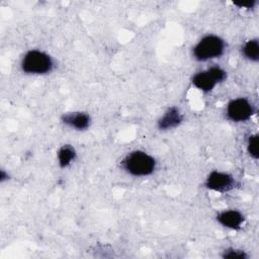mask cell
I'll return each mask as SVG.
<instances>
[{"label": "cell", "mask_w": 259, "mask_h": 259, "mask_svg": "<svg viewBox=\"0 0 259 259\" xmlns=\"http://www.w3.org/2000/svg\"><path fill=\"white\" fill-rule=\"evenodd\" d=\"M57 157L59 166L61 168H67L75 161L77 153L71 145H64L59 149Z\"/></svg>", "instance_id": "obj_10"}, {"label": "cell", "mask_w": 259, "mask_h": 259, "mask_svg": "<svg viewBox=\"0 0 259 259\" xmlns=\"http://www.w3.org/2000/svg\"><path fill=\"white\" fill-rule=\"evenodd\" d=\"M20 68L28 75H46L53 71L54 61L49 54L42 51L30 50L24 54Z\"/></svg>", "instance_id": "obj_2"}, {"label": "cell", "mask_w": 259, "mask_h": 259, "mask_svg": "<svg viewBox=\"0 0 259 259\" xmlns=\"http://www.w3.org/2000/svg\"><path fill=\"white\" fill-rule=\"evenodd\" d=\"M217 221L223 227L230 230H240L245 222V217L238 209H226L218 213Z\"/></svg>", "instance_id": "obj_7"}, {"label": "cell", "mask_w": 259, "mask_h": 259, "mask_svg": "<svg viewBox=\"0 0 259 259\" xmlns=\"http://www.w3.org/2000/svg\"><path fill=\"white\" fill-rule=\"evenodd\" d=\"M204 185L207 189L220 193H225L233 190L237 185V181L233 175L227 172L214 170L207 175Z\"/></svg>", "instance_id": "obj_6"}, {"label": "cell", "mask_w": 259, "mask_h": 259, "mask_svg": "<svg viewBox=\"0 0 259 259\" xmlns=\"http://www.w3.org/2000/svg\"><path fill=\"white\" fill-rule=\"evenodd\" d=\"M233 3H234V5H236L240 8H253L257 2L255 0H251V1H247V2H233Z\"/></svg>", "instance_id": "obj_14"}, {"label": "cell", "mask_w": 259, "mask_h": 259, "mask_svg": "<svg viewBox=\"0 0 259 259\" xmlns=\"http://www.w3.org/2000/svg\"><path fill=\"white\" fill-rule=\"evenodd\" d=\"M223 258L225 259H247L249 256L248 254L240 249L236 248H228L223 253Z\"/></svg>", "instance_id": "obj_13"}, {"label": "cell", "mask_w": 259, "mask_h": 259, "mask_svg": "<svg viewBox=\"0 0 259 259\" xmlns=\"http://www.w3.org/2000/svg\"><path fill=\"white\" fill-rule=\"evenodd\" d=\"M225 49L226 44L222 37L214 34H207L193 47L192 56L196 61L205 62L223 56Z\"/></svg>", "instance_id": "obj_3"}, {"label": "cell", "mask_w": 259, "mask_h": 259, "mask_svg": "<svg viewBox=\"0 0 259 259\" xmlns=\"http://www.w3.org/2000/svg\"><path fill=\"white\" fill-rule=\"evenodd\" d=\"M157 162L153 156L144 151H133L121 161L122 169L130 175L145 177L154 173Z\"/></svg>", "instance_id": "obj_1"}, {"label": "cell", "mask_w": 259, "mask_h": 259, "mask_svg": "<svg viewBox=\"0 0 259 259\" xmlns=\"http://www.w3.org/2000/svg\"><path fill=\"white\" fill-rule=\"evenodd\" d=\"M183 121V115L180 110L175 107H169L158 120V128L160 131H168L177 127Z\"/></svg>", "instance_id": "obj_9"}, {"label": "cell", "mask_w": 259, "mask_h": 259, "mask_svg": "<svg viewBox=\"0 0 259 259\" xmlns=\"http://www.w3.org/2000/svg\"><path fill=\"white\" fill-rule=\"evenodd\" d=\"M226 113L228 119L233 122H245L254 114V107L248 99L239 97L228 103Z\"/></svg>", "instance_id": "obj_5"}, {"label": "cell", "mask_w": 259, "mask_h": 259, "mask_svg": "<svg viewBox=\"0 0 259 259\" xmlns=\"http://www.w3.org/2000/svg\"><path fill=\"white\" fill-rule=\"evenodd\" d=\"M247 152L255 160L258 159V135L254 134L248 138L247 141Z\"/></svg>", "instance_id": "obj_12"}, {"label": "cell", "mask_w": 259, "mask_h": 259, "mask_svg": "<svg viewBox=\"0 0 259 259\" xmlns=\"http://www.w3.org/2000/svg\"><path fill=\"white\" fill-rule=\"evenodd\" d=\"M227 79V72L221 67H210L207 70L193 75L191 82L195 88L202 92H210L219 84Z\"/></svg>", "instance_id": "obj_4"}, {"label": "cell", "mask_w": 259, "mask_h": 259, "mask_svg": "<svg viewBox=\"0 0 259 259\" xmlns=\"http://www.w3.org/2000/svg\"><path fill=\"white\" fill-rule=\"evenodd\" d=\"M242 54L245 59L251 62H258L259 60V41L257 38L249 39L242 48Z\"/></svg>", "instance_id": "obj_11"}, {"label": "cell", "mask_w": 259, "mask_h": 259, "mask_svg": "<svg viewBox=\"0 0 259 259\" xmlns=\"http://www.w3.org/2000/svg\"><path fill=\"white\" fill-rule=\"evenodd\" d=\"M61 120L64 124L77 131H85L91 124L90 115L82 111L66 112L61 116Z\"/></svg>", "instance_id": "obj_8"}]
</instances>
